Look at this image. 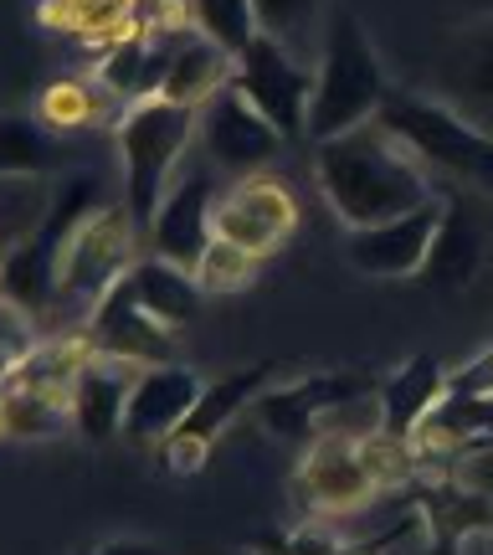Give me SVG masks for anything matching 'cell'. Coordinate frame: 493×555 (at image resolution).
<instances>
[{
  "label": "cell",
  "mask_w": 493,
  "mask_h": 555,
  "mask_svg": "<svg viewBox=\"0 0 493 555\" xmlns=\"http://www.w3.org/2000/svg\"><path fill=\"white\" fill-rule=\"evenodd\" d=\"M314 180L319 196L329 201V211L345 221V232L406 217L447 185V180H437L427 170V159L416 155L406 139H395L380 119L314 144Z\"/></svg>",
  "instance_id": "obj_1"
},
{
  "label": "cell",
  "mask_w": 493,
  "mask_h": 555,
  "mask_svg": "<svg viewBox=\"0 0 493 555\" xmlns=\"http://www.w3.org/2000/svg\"><path fill=\"white\" fill-rule=\"evenodd\" d=\"M139 258H144V232H139L129 201L124 196L108 201L103 211H93L73 237L62 242L57 298H52V314L41 319V335L88 330V319H93V309L103 304V294H108Z\"/></svg>",
  "instance_id": "obj_2"
},
{
  "label": "cell",
  "mask_w": 493,
  "mask_h": 555,
  "mask_svg": "<svg viewBox=\"0 0 493 555\" xmlns=\"http://www.w3.org/2000/svg\"><path fill=\"white\" fill-rule=\"evenodd\" d=\"M386 99H391V88H386V73H380L371 31L360 26L355 11L335 5L329 31H324V52H319V67H314L309 139L324 144V139L350 134L360 124H375Z\"/></svg>",
  "instance_id": "obj_3"
},
{
  "label": "cell",
  "mask_w": 493,
  "mask_h": 555,
  "mask_svg": "<svg viewBox=\"0 0 493 555\" xmlns=\"http://www.w3.org/2000/svg\"><path fill=\"white\" fill-rule=\"evenodd\" d=\"M200 134V108L170 99H139L129 103L114 124V144H119V165H124V201L134 211L139 232H150L155 211L165 206L170 185H176L185 150Z\"/></svg>",
  "instance_id": "obj_4"
},
{
  "label": "cell",
  "mask_w": 493,
  "mask_h": 555,
  "mask_svg": "<svg viewBox=\"0 0 493 555\" xmlns=\"http://www.w3.org/2000/svg\"><path fill=\"white\" fill-rule=\"evenodd\" d=\"M412 468V442L380 433V437H339L319 433L309 442V453L298 463V494L303 504L324 519H345L365 509L386 483Z\"/></svg>",
  "instance_id": "obj_5"
},
{
  "label": "cell",
  "mask_w": 493,
  "mask_h": 555,
  "mask_svg": "<svg viewBox=\"0 0 493 555\" xmlns=\"http://www.w3.org/2000/svg\"><path fill=\"white\" fill-rule=\"evenodd\" d=\"M380 124L395 139H406L437 180L463 185L473 196H493V134L468 124L457 108L421 93H391L380 108Z\"/></svg>",
  "instance_id": "obj_6"
},
{
  "label": "cell",
  "mask_w": 493,
  "mask_h": 555,
  "mask_svg": "<svg viewBox=\"0 0 493 555\" xmlns=\"http://www.w3.org/2000/svg\"><path fill=\"white\" fill-rule=\"evenodd\" d=\"M217 196H221V185H217V165L211 159L200 155L191 165H180L170 196H165V206L155 211L150 232H144V253L176 262L185 273H196L211 237H217Z\"/></svg>",
  "instance_id": "obj_7"
},
{
  "label": "cell",
  "mask_w": 493,
  "mask_h": 555,
  "mask_svg": "<svg viewBox=\"0 0 493 555\" xmlns=\"http://www.w3.org/2000/svg\"><path fill=\"white\" fill-rule=\"evenodd\" d=\"M232 82L268 114V124H273L288 144H294V139H309V103H314V67H309V62H298L294 52H283L273 37L257 31L237 52V78Z\"/></svg>",
  "instance_id": "obj_8"
},
{
  "label": "cell",
  "mask_w": 493,
  "mask_h": 555,
  "mask_svg": "<svg viewBox=\"0 0 493 555\" xmlns=\"http://www.w3.org/2000/svg\"><path fill=\"white\" fill-rule=\"evenodd\" d=\"M196 139H200V155L211 159L221 176H257V170L273 165V159L283 155V144H288L237 82H226L217 99L200 108Z\"/></svg>",
  "instance_id": "obj_9"
},
{
  "label": "cell",
  "mask_w": 493,
  "mask_h": 555,
  "mask_svg": "<svg viewBox=\"0 0 493 555\" xmlns=\"http://www.w3.org/2000/svg\"><path fill=\"white\" fill-rule=\"evenodd\" d=\"M298 227V196L273 176H237L217 196V237L247 247L252 258H273Z\"/></svg>",
  "instance_id": "obj_10"
},
{
  "label": "cell",
  "mask_w": 493,
  "mask_h": 555,
  "mask_svg": "<svg viewBox=\"0 0 493 555\" xmlns=\"http://www.w3.org/2000/svg\"><path fill=\"white\" fill-rule=\"evenodd\" d=\"M442 211H447V196L437 191L432 201H421V206L406 211V217L375 221V227H350V232H345V258H350V268L365 273V278H412V273H421L427 258H432Z\"/></svg>",
  "instance_id": "obj_11"
},
{
  "label": "cell",
  "mask_w": 493,
  "mask_h": 555,
  "mask_svg": "<svg viewBox=\"0 0 493 555\" xmlns=\"http://www.w3.org/2000/svg\"><path fill=\"white\" fill-rule=\"evenodd\" d=\"M273 380H277V365H252V371H232V376L206 380L196 412L185 416V427L165 442V468H176V474L200 468L206 453H211V442H217L247 406H257V397H262Z\"/></svg>",
  "instance_id": "obj_12"
},
{
  "label": "cell",
  "mask_w": 493,
  "mask_h": 555,
  "mask_svg": "<svg viewBox=\"0 0 493 555\" xmlns=\"http://www.w3.org/2000/svg\"><path fill=\"white\" fill-rule=\"evenodd\" d=\"M432 78V99H442L483 134H493V16L457 26L437 57Z\"/></svg>",
  "instance_id": "obj_13"
},
{
  "label": "cell",
  "mask_w": 493,
  "mask_h": 555,
  "mask_svg": "<svg viewBox=\"0 0 493 555\" xmlns=\"http://www.w3.org/2000/svg\"><path fill=\"white\" fill-rule=\"evenodd\" d=\"M206 380L191 371V365H144L134 380V397H129V412H124V437L139 442V448H165L170 437L185 427V416L196 412Z\"/></svg>",
  "instance_id": "obj_14"
},
{
  "label": "cell",
  "mask_w": 493,
  "mask_h": 555,
  "mask_svg": "<svg viewBox=\"0 0 493 555\" xmlns=\"http://www.w3.org/2000/svg\"><path fill=\"white\" fill-rule=\"evenodd\" d=\"M170 335H176V330H165V324L139 304L129 273L103 294V304L93 309V319H88V339L99 345V356L134 360V365H165V360H170Z\"/></svg>",
  "instance_id": "obj_15"
},
{
  "label": "cell",
  "mask_w": 493,
  "mask_h": 555,
  "mask_svg": "<svg viewBox=\"0 0 493 555\" xmlns=\"http://www.w3.org/2000/svg\"><path fill=\"white\" fill-rule=\"evenodd\" d=\"M442 196H447V211H442L432 258H427L421 278L432 288H468L493 258V227L478 211V201L457 196V185H442Z\"/></svg>",
  "instance_id": "obj_16"
},
{
  "label": "cell",
  "mask_w": 493,
  "mask_h": 555,
  "mask_svg": "<svg viewBox=\"0 0 493 555\" xmlns=\"http://www.w3.org/2000/svg\"><path fill=\"white\" fill-rule=\"evenodd\" d=\"M144 365L114 356H93L73 380V427L93 442H108L114 433H124V412L134 397V380Z\"/></svg>",
  "instance_id": "obj_17"
},
{
  "label": "cell",
  "mask_w": 493,
  "mask_h": 555,
  "mask_svg": "<svg viewBox=\"0 0 493 555\" xmlns=\"http://www.w3.org/2000/svg\"><path fill=\"white\" fill-rule=\"evenodd\" d=\"M144 0H47L41 21L78 37L88 52H114L119 41L144 31Z\"/></svg>",
  "instance_id": "obj_18"
},
{
  "label": "cell",
  "mask_w": 493,
  "mask_h": 555,
  "mask_svg": "<svg viewBox=\"0 0 493 555\" xmlns=\"http://www.w3.org/2000/svg\"><path fill=\"white\" fill-rule=\"evenodd\" d=\"M232 78H237V52H226L221 41L191 31V37L180 41V52H176V62H170V73H165L159 99L185 103V108H206V103L217 99V93Z\"/></svg>",
  "instance_id": "obj_19"
},
{
  "label": "cell",
  "mask_w": 493,
  "mask_h": 555,
  "mask_svg": "<svg viewBox=\"0 0 493 555\" xmlns=\"http://www.w3.org/2000/svg\"><path fill=\"white\" fill-rule=\"evenodd\" d=\"M119 114H124V103L103 88L99 73H93V78H57L37 93V124L52 129V134H62V139L88 134V129L119 119Z\"/></svg>",
  "instance_id": "obj_20"
},
{
  "label": "cell",
  "mask_w": 493,
  "mask_h": 555,
  "mask_svg": "<svg viewBox=\"0 0 493 555\" xmlns=\"http://www.w3.org/2000/svg\"><path fill=\"white\" fill-rule=\"evenodd\" d=\"M447 397V371L437 360L416 356L380 386V412H386V433L412 442V433L437 412V401Z\"/></svg>",
  "instance_id": "obj_21"
},
{
  "label": "cell",
  "mask_w": 493,
  "mask_h": 555,
  "mask_svg": "<svg viewBox=\"0 0 493 555\" xmlns=\"http://www.w3.org/2000/svg\"><path fill=\"white\" fill-rule=\"evenodd\" d=\"M252 11H257V31L262 37H273L283 52H294L298 62L319 67L335 0H252Z\"/></svg>",
  "instance_id": "obj_22"
},
{
  "label": "cell",
  "mask_w": 493,
  "mask_h": 555,
  "mask_svg": "<svg viewBox=\"0 0 493 555\" xmlns=\"http://www.w3.org/2000/svg\"><path fill=\"white\" fill-rule=\"evenodd\" d=\"M129 283H134L139 304H144L165 330L191 324V319L200 314V298H206L196 273H185V268H176V262H165V258H150V253L129 268Z\"/></svg>",
  "instance_id": "obj_23"
},
{
  "label": "cell",
  "mask_w": 493,
  "mask_h": 555,
  "mask_svg": "<svg viewBox=\"0 0 493 555\" xmlns=\"http://www.w3.org/2000/svg\"><path fill=\"white\" fill-rule=\"evenodd\" d=\"M0 427L11 442H41V437H62L73 427V397L62 391H41L26 380H5L0 397Z\"/></svg>",
  "instance_id": "obj_24"
},
{
  "label": "cell",
  "mask_w": 493,
  "mask_h": 555,
  "mask_svg": "<svg viewBox=\"0 0 493 555\" xmlns=\"http://www.w3.org/2000/svg\"><path fill=\"white\" fill-rule=\"evenodd\" d=\"M52 185L47 176H21V170H0V242L5 253L31 242L52 217Z\"/></svg>",
  "instance_id": "obj_25"
},
{
  "label": "cell",
  "mask_w": 493,
  "mask_h": 555,
  "mask_svg": "<svg viewBox=\"0 0 493 555\" xmlns=\"http://www.w3.org/2000/svg\"><path fill=\"white\" fill-rule=\"evenodd\" d=\"M62 134L41 129L37 114L31 119H5L0 129V170H21V176H47L62 165Z\"/></svg>",
  "instance_id": "obj_26"
},
{
  "label": "cell",
  "mask_w": 493,
  "mask_h": 555,
  "mask_svg": "<svg viewBox=\"0 0 493 555\" xmlns=\"http://www.w3.org/2000/svg\"><path fill=\"white\" fill-rule=\"evenodd\" d=\"M191 16H196L200 37L221 41L226 52H242V47L257 37L252 0H191Z\"/></svg>",
  "instance_id": "obj_27"
},
{
  "label": "cell",
  "mask_w": 493,
  "mask_h": 555,
  "mask_svg": "<svg viewBox=\"0 0 493 555\" xmlns=\"http://www.w3.org/2000/svg\"><path fill=\"white\" fill-rule=\"evenodd\" d=\"M257 262L262 258H252L237 242L211 237V247H206V258H200V268H196V283L206 294H237V288H247L257 278Z\"/></svg>",
  "instance_id": "obj_28"
},
{
  "label": "cell",
  "mask_w": 493,
  "mask_h": 555,
  "mask_svg": "<svg viewBox=\"0 0 493 555\" xmlns=\"http://www.w3.org/2000/svg\"><path fill=\"white\" fill-rule=\"evenodd\" d=\"M447 391H468V397H493V350L473 356L457 376H447Z\"/></svg>",
  "instance_id": "obj_29"
},
{
  "label": "cell",
  "mask_w": 493,
  "mask_h": 555,
  "mask_svg": "<svg viewBox=\"0 0 493 555\" xmlns=\"http://www.w3.org/2000/svg\"><path fill=\"white\" fill-rule=\"evenodd\" d=\"M283 555H355V551H345L335 535H319V530H298V535L283 545Z\"/></svg>",
  "instance_id": "obj_30"
},
{
  "label": "cell",
  "mask_w": 493,
  "mask_h": 555,
  "mask_svg": "<svg viewBox=\"0 0 493 555\" xmlns=\"http://www.w3.org/2000/svg\"><path fill=\"white\" fill-rule=\"evenodd\" d=\"M93 555H165V551H159V545H150V540H129V535H124V540H103Z\"/></svg>",
  "instance_id": "obj_31"
},
{
  "label": "cell",
  "mask_w": 493,
  "mask_h": 555,
  "mask_svg": "<svg viewBox=\"0 0 493 555\" xmlns=\"http://www.w3.org/2000/svg\"><path fill=\"white\" fill-rule=\"evenodd\" d=\"M453 555H493V530H473L453 545Z\"/></svg>",
  "instance_id": "obj_32"
}]
</instances>
